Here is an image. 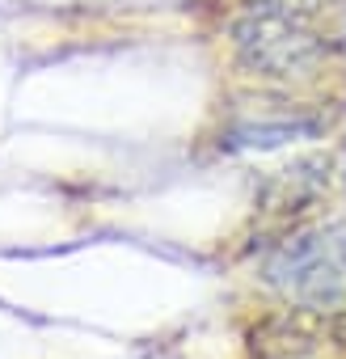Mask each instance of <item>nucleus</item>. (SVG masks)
I'll list each match as a JSON object with an SVG mask.
<instances>
[{
	"mask_svg": "<svg viewBox=\"0 0 346 359\" xmlns=\"http://www.w3.org/2000/svg\"><path fill=\"white\" fill-rule=\"evenodd\" d=\"M233 47H237L241 68H249L254 76H275V81L308 76L325 55V43L308 26V13H291V9L266 5V0L249 5L233 22Z\"/></svg>",
	"mask_w": 346,
	"mask_h": 359,
	"instance_id": "nucleus-1",
	"label": "nucleus"
},
{
	"mask_svg": "<svg viewBox=\"0 0 346 359\" xmlns=\"http://www.w3.org/2000/svg\"><path fill=\"white\" fill-rule=\"evenodd\" d=\"M262 279L291 304L333 309L346 300V237L296 233L262 262Z\"/></svg>",
	"mask_w": 346,
	"mask_h": 359,
	"instance_id": "nucleus-2",
	"label": "nucleus"
},
{
	"mask_svg": "<svg viewBox=\"0 0 346 359\" xmlns=\"http://www.w3.org/2000/svg\"><path fill=\"white\" fill-rule=\"evenodd\" d=\"M300 135H317V123H291V118H283V123H241V127H233L224 135V144L228 148H258L262 152V148L291 144Z\"/></svg>",
	"mask_w": 346,
	"mask_h": 359,
	"instance_id": "nucleus-3",
	"label": "nucleus"
}]
</instances>
